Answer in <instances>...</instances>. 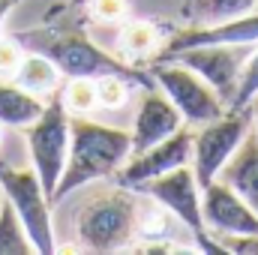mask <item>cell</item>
<instances>
[{
	"label": "cell",
	"mask_w": 258,
	"mask_h": 255,
	"mask_svg": "<svg viewBox=\"0 0 258 255\" xmlns=\"http://www.w3.org/2000/svg\"><path fill=\"white\" fill-rule=\"evenodd\" d=\"M132 153L129 129L105 126L90 117H69V153L66 168L51 192V204L78 192L93 180L114 177Z\"/></svg>",
	"instance_id": "6da1fadb"
},
{
	"label": "cell",
	"mask_w": 258,
	"mask_h": 255,
	"mask_svg": "<svg viewBox=\"0 0 258 255\" xmlns=\"http://www.w3.org/2000/svg\"><path fill=\"white\" fill-rule=\"evenodd\" d=\"M18 42L27 45L30 51H42L45 57H51L57 69L63 72V78H99L108 72L126 75L135 87H156L150 72H138V66L120 60L117 54L99 48L87 33L75 30V27H39V30H24L18 33Z\"/></svg>",
	"instance_id": "7a4b0ae2"
},
{
	"label": "cell",
	"mask_w": 258,
	"mask_h": 255,
	"mask_svg": "<svg viewBox=\"0 0 258 255\" xmlns=\"http://www.w3.org/2000/svg\"><path fill=\"white\" fill-rule=\"evenodd\" d=\"M141 198L132 195L129 186L90 195L75 210V240L84 252H123L138 237Z\"/></svg>",
	"instance_id": "3957f363"
},
{
	"label": "cell",
	"mask_w": 258,
	"mask_h": 255,
	"mask_svg": "<svg viewBox=\"0 0 258 255\" xmlns=\"http://www.w3.org/2000/svg\"><path fill=\"white\" fill-rule=\"evenodd\" d=\"M0 189L3 198L15 207L18 219L24 222L30 243L39 255L57 252V237H54V222H51V198L36 177L33 165L30 168H15L0 162Z\"/></svg>",
	"instance_id": "277c9868"
},
{
	"label": "cell",
	"mask_w": 258,
	"mask_h": 255,
	"mask_svg": "<svg viewBox=\"0 0 258 255\" xmlns=\"http://www.w3.org/2000/svg\"><path fill=\"white\" fill-rule=\"evenodd\" d=\"M153 84L171 99V105L180 111V117L189 126H204L216 117H222L228 111V105L222 102V96L198 75L189 66H183L180 60H156L147 69Z\"/></svg>",
	"instance_id": "5b68a950"
},
{
	"label": "cell",
	"mask_w": 258,
	"mask_h": 255,
	"mask_svg": "<svg viewBox=\"0 0 258 255\" xmlns=\"http://www.w3.org/2000/svg\"><path fill=\"white\" fill-rule=\"evenodd\" d=\"M24 138L30 150V165L51 198L66 168V153H69V114L57 93H51L42 114L30 126H24Z\"/></svg>",
	"instance_id": "8992f818"
},
{
	"label": "cell",
	"mask_w": 258,
	"mask_h": 255,
	"mask_svg": "<svg viewBox=\"0 0 258 255\" xmlns=\"http://www.w3.org/2000/svg\"><path fill=\"white\" fill-rule=\"evenodd\" d=\"M249 129H252L249 108L225 111L222 117L198 126V132L192 138V171L201 189L219 177V171L225 168V162L240 147V141L246 138Z\"/></svg>",
	"instance_id": "52a82bcc"
},
{
	"label": "cell",
	"mask_w": 258,
	"mask_h": 255,
	"mask_svg": "<svg viewBox=\"0 0 258 255\" xmlns=\"http://www.w3.org/2000/svg\"><path fill=\"white\" fill-rule=\"evenodd\" d=\"M141 189L147 192V198L153 204H159L171 216H177L195 234V243L204 252H219V243H210V234L204 228V216H201V186L195 180L192 165H180V168H174L168 174H159V177L147 180Z\"/></svg>",
	"instance_id": "ba28073f"
},
{
	"label": "cell",
	"mask_w": 258,
	"mask_h": 255,
	"mask_svg": "<svg viewBox=\"0 0 258 255\" xmlns=\"http://www.w3.org/2000/svg\"><path fill=\"white\" fill-rule=\"evenodd\" d=\"M258 42H243V45H198V48H186L180 54H174L171 60H180L183 66H189L192 72H198L228 105L237 87V78L243 72V66L249 60V54L255 51ZM165 60V57H159Z\"/></svg>",
	"instance_id": "9c48e42d"
},
{
	"label": "cell",
	"mask_w": 258,
	"mask_h": 255,
	"mask_svg": "<svg viewBox=\"0 0 258 255\" xmlns=\"http://www.w3.org/2000/svg\"><path fill=\"white\" fill-rule=\"evenodd\" d=\"M192 138H195V129L189 123H183L177 132L156 141L144 153L129 156L123 162V168L117 171V183L129 186V189H141L147 180H153L159 174H168V171H174L180 165H189L192 162Z\"/></svg>",
	"instance_id": "30bf717a"
},
{
	"label": "cell",
	"mask_w": 258,
	"mask_h": 255,
	"mask_svg": "<svg viewBox=\"0 0 258 255\" xmlns=\"http://www.w3.org/2000/svg\"><path fill=\"white\" fill-rule=\"evenodd\" d=\"M243 42H258V9L237 15V18H225L216 24H186L180 27L168 42H162L159 57H174L186 48L198 45H243Z\"/></svg>",
	"instance_id": "8fae6325"
},
{
	"label": "cell",
	"mask_w": 258,
	"mask_h": 255,
	"mask_svg": "<svg viewBox=\"0 0 258 255\" xmlns=\"http://www.w3.org/2000/svg\"><path fill=\"white\" fill-rule=\"evenodd\" d=\"M201 216L207 234H258V213L219 177L201 189Z\"/></svg>",
	"instance_id": "7c38bea8"
},
{
	"label": "cell",
	"mask_w": 258,
	"mask_h": 255,
	"mask_svg": "<svg viewBox=\"0 0 258 255\" xmlns=\"http://www.w3.org/2000/svg\"><path fill=\"white\" fill-rule=\"evenodd\" d=\"M186 120L180 117V111L171 105V99L159 90V87H144L141 93V105L135 111V123L129 129V141H132V153L129 156H138L144 153L147 147H153L156 141L168 138L171 132L183 126Z\"/></svg>",
	"instance_id": "4fadbf2b"
},
{
	"label": "cell",
	"mask_w": 258,
	"mask_h": 255,
	"mask_svg": "<svg viewBox=\"0 0 258 255\" xmlns=\"http://www.w3.org/2000/svg\"><path fill=\"white\" fill-rule=\"evenodd\" d=\"M219 180L228 183L258 213V138L252 129L246 132L240 147L231 153V159L219 171Z\"/></svg>",
	"instance_id": "5bb4252c"
},
{
	"label": "cell",
	"mask_w": 258,
	"mask_h": 255,
	"mask_svg": "<svg viewBox=\"0 0 258 255\" xmlns=\"http://www.w3.org/2000/svg\"><path fill=\"white\" fill-rule=\"evenodd\" d=\"M162 42L165 39H162V30H159L156 21H150V18H126V21H120V30H117V57L138 66L150 54H159Z\"/></svg>",
	"instance_id": "9a60e30c"
},
{
	"label": "cell",
	"mask_w": 258,
	"mask_h": 255,
	"mask_svg": "<svg viewBox=\"0 0 258 255\" xmlns=\"http://www.w3.org/2000/svg\"><path fill=\"white\" fill-rule=\"evenodd\" d=\"M60 78L63 72L57 69V63L51 57H45L42 51H30L21 57V63L15 66L12 72V81L18 87H24L27 93H36V96H51L60 90Z\"/></svg>",
	"instance_id": "2e32d148"
},
{
	"label": "cell",
	"mask_w": 258,
	"mask_h": 255,
	"mask_svg": "<svg viewBox=\"0 0 258 255\" xmlns=\"http://www.w3.org/2000/svg\"><path fill=\"white\" fill-rule=\"evenodd\" d=\"M45 102L36 93H27L15 81H0V126L24 129L42 114Z\"/></svg>",
	"instance_id": "e0dca14e"
},
{
	"label": "cell",
	"mask_w": 258,
	"mask_h": 255,
	"mask_svg": "<svg viewBox=\"0 0 258 255\" xmlns=\"http://www.w3.org/2000/svg\"><path fill=\"white\" fill-rule=\"evenodd\" d=\"M258 0H183V18L189 24H216L255 12Z\"/></svg>",
	"instance_id": "ac0fdd59"
},
{
	"label": "cell",
	"mask_w": 258,
	"mask_h": 255,
	"mask_svg": "<svg viewBox=\"0 0 258 255\" xmlns=\"http://www.w3.org/2000/svg\"><path fill=\"white\" fill-rule=\"evenodd\" d=\"M57 96H60L69 117H90L99 108V102H96V81L84 78V75L66 78V84L57 90Z\"/></svg>",
	"instance_id": "d6986e66"
},
{
	"label": "cell",
	"mask_w": 258,
	"mask_h": 255,
	"mask_svg": "<svg viewBox=\"0 0 258 255\" xmlns=\"http://www.w3.org/2000/svg\"><path fill=\"white\" fill-rule=\"evenodd\" d=\"M33 243L30 234L24 228V222L18 219L15 207L3 198L0 204V255H33Z\"/></svg>",
	"instance_id": "ffe728a7"
},
{
	"label": "cell",
	"mask_w": 258,
	"mask_h": 255,
	"mask_svg": "<svg viewBox=\"0 0 258 255\" xmlns=\"http://www.w3.org/2000/svg\"><path fill=\"white\" fill-rule=\"evenodd\" d=\"M93 81H96V102H99V108H108V111L123 108L132 96V87H135L126 75H117V72L99 75Z\"/></svg>",
	"instance_id": "44dd1931"
},
{
	"label": "cell",
	"mask_w": 258,
	"mask_h": 255,
	"mask_svg": "<svg viewBox=\"0 0 258 255\" xmlns=\"http://www.w3.org/2000/svg\"><path fill=\"white\" fill-rule=\"evenodd\" d=\"M258 96V45L255 51L249 54V60L243 66L240 78H237V87H234V96L228 102V111H243L249 108V102Z\"/></svg>",
	"instance_id": "7402d4cb"
},
{
	"label": "cell",
	"mask_w": 258,
	"mask_h": 255,
	"mask_svg": "<svg viewBox=\"0 0 258 255\" xmlns=\"http://www.w3.org/2000/svg\"><path fill=\"white\" fill-rule=\"evenodd\" d=\"M90 15L102 24H120L129 18V0H84Z\"/></svg>",
	"instance_id": "603a6c76"
},
{
	"label": "cell",
	"mask_w": 258,
	"mask_h": 255,
	"mask_svg": "<svg viewBox=\"0 0 258 255\" xmlns=\"http://www.w3.org/2000/svg\"><path fill=\"white\" fill-rule=\"evenodd\" d=\"M213 240L219 243V252L258 255V234H213Z\"/></svg>",
	"instance_id": "cb8c5ba5"
},
{
	"label": "cell",
	"mask_w": 258,
	"mask_h": 255,
	"mask_svg": "<svg viewBox=\"0 0 258 255\" xmlns=\"http://www.w3.org/2000/svg\"><path fill=\"white\" fill-rule=\"evenodd\" d=\"M21 57H24V48L18 36H0V72H15Z\"/></svg>",
	"instance_id": "d4e9b609"
},
{
	"label": "cell",
	"mask_w": 258,
	"mask_h": 255,
	"mask_svg": "<svg viewBox=\"0 0 258 255\" xmlns=\"http://www.w3.org/2000/svg\"><path fill=\"white\" fill-rule=\"evenodd\" d=\"M18 3H21V0H0V24H3V18H6Z\"/></svg>",
	"instance_id": "484cf974"
},
{
	"label": "cell",
	"mask_w": 258,
	"mask_h": 255,
	"mask_svg": "<svg viewBox=\"0 0 258 255\" xmlns=\"http://www.w3.org/2000/svg\"><path fill=\"white\" fill-rule=\"evenodd\" d=\"M249 117H252V132H255V138H258V96L249 102Z\"/></svg>",
	"instance_id": "4316f807"
},
{
	"label": "cell",
	"mask_w": 258,
	"mask_h": 255,
	"mask_svg": "<svg viewBox=\"0 0 258 255\" xmlns=\"http://www.w3.org/2000/svg\"><path fill=\"white\" fill-rule=\"evenodd\" d=\"M69 3H72V6H84V0H69Z\"/></svg>",
	"instance_id": "83f0119b"
},
{
	"label": "cell",
	"mask_w": 258,
	"mask_h": 255,
	"mask_svg": "<svg viewBox=\"0 0 258 255\" xmlns=\"http://www.w3.org/2000/svg\"><path fill=\"white\" fill-rule=\"evenodd\" d=\"M0 141H3V126H0Z\"/></svg>",
	"instance_id": "f1b7e54d"
},
{
	"label": "cell",
	"mask_w": 258,
	"mask_h": 255,
	"mask_svg": "<svg viewBox=\"0 0 258 255\" xmlns=\"http://www.w3.org/2000/svg\"><path fill=\"white\" fill-rule=\"evenodd\" d=\"M0 204H3V189H0Z\"/></svg>",
	"instance_id": "f546056e"
},
{
	"label": "cell",
	"mask_w": 258,
	"mask_h": 255,
	"mask_svg": "<svg viewBox=\"0 0 258 255\" xmlns=\"http://www.w3.org/2000/svg\"><path fill=\"white\" fill-rule=\"evenodd\" d=\"M255 9H258V6H255Z\"/></svg>",
	"instance_id": "4dcf8cb0"
}]
</instances>
